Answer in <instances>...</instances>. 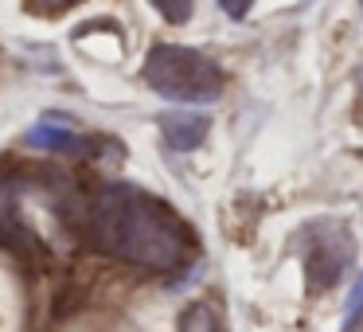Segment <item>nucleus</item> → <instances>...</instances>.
Listing matches in <instances>:
<instances>
[{
	"instance_id": "3",
	"label": "nucleus",
	"mask_w": 363,
	"mask_h": 332,
	"mask_svg": "<svg viewBox=\"0 0 363 332\" xmlns=\"http://www.w3.org/2000/svg\"><path fill=\"white\" fill-rule=\"evenodd\" d=\"M355 243L344 223H308L301 231V270H305L308 293H324L344 277Z\"/></svg>"
},
{
	"instance_id": "11",
	"label": "nucleus",
	"mask_w": 363,
	"mask_h": 332,
	"mask_svg": "<svg viewBox=\"0 0 363 332\" xmlns=\"http://www.w3.org/2000/svg\"><path fill=\"white\" fill-rule=\"evenodd\" d=\"M359 90H363V71H359Z\"/></svg>"
},
{
	"instance_id": "8",
	"label": "nucleus",
	"mask_w": 363,
	"mask_h": 332,
	"mask_svg": "<svg viewBox=\"0 0 363 332\" xmlns=\"http://www.w3.org/2000/svg\"><path fill=\"white\" fill-rule=\"evenodd\" d=\"M28 12H35V16H59V12L74 9V4H82V0H24Z\"/></svg>"
},
{
	"instance_id": "9",
	"label": "nucleus",
	"mask_w": 363,
	"mask_h": 332,
	"mask_svg": "<svg viewBox=\"0 0 363 332\" xmlns=\"http://www.w3.org/2000/svg\"><path fill=\"white\" fill-rule=\"evenodd\" d=\"M219 4H223V12H227L230 20H242L246 12L254 9V0H219Z\"/></svg>"
},
{
	"instance_id": "2",
	"label": "nucleus",
	"mask_w": 363,
	"mask_h": 332,
	"mask_svg": "<svg viewBox=\"0 0 363 332\" xmlns=\"http://www.w3.org/2000/svg\"><path fill=\"white\" fill-rule=\"evenodd\" d=\"M145 82L160 98L180 106H203L223 94V71L207 55L180 43H157L145 59Z\"/></svg>"
},
{
	"instance_id": "7",
	"label": "nucleus",
	"mask_w": 363,
	"mask_h": 332,
	"mask_svg": "<svg viewBox=\"0 0 363 332\" xmlns=\"http://www.w3.org/2000/svg\"><path fill=\"white\" fill-rule=\"evenodd\" d=\"M149 4L160 12V20H168V24H188L191 9H196V0H149Z\"/></svg>"
},
{
	"instance_id": "5",
	"label": "nucleus",
	"mask_w": 363,
	"mask_h": 332,
	"mask_svg": "<svg viewBox=\"0 0 363 332\" xmlns=\"http://www.w3.org/2000/svg\"><path fill=\"white\" fill-rule=\"evenodd\" d=\"M28 145L32 149H48V153H86V137L74 129L59 126V121H40L28 129Z\"/></svg>"
},
{
	"instance_id": "1",
	"label": "nucleus",
	"mask_w": 363,
	"mask_h": 332,
	"mask_svg": "<svg viewBox=\"0 0 363 332\" xmlns=\"http://www.w3.org/2000/svg\"><path fill=\"white\" fill-rule=\"evenodd\" d=\"M79 231L94 250L110 254L129 266L172 274L184 270L196 254L188 223L152 192L129 188V184H102L82 204Z\"/></svg>"
},
{
	"instance_id": "4",
	"label": "nucleus",
	"mask_w": 363,
	"mask_h": 332,
	"mask_svg": "<svg viewBox=\"0 0 363 332\" xmlns=\"http://www.w3.org/2000/svg\"><path fill=\"white\" fill-rule=\"evenodd\" d=\"M160 129H164V137H168V145L172 149H199L203 145V137H207V118L203 114H184V110H176V114H164L160 118Z\"/></svg>"
},
{
	"instance_id": "10",
	"label": "nucleus",
	"mask_w": 363,
	"mask_h": 332,
	"mask_svg": "<svg viewBox=\"0 0 363 332\" xmlns=\"http://www.w3.org/2000/svg\"><path fill=\"white\" fill-rule=\"evenodd\" d=\"M359 305H363V277L355 282V293H352V301H347V324H355V316H359Z\"/></svg>"
},
{
	"instance_id": "6",
	"label": "nucleus",
	"mask_w": 363,
	"mask_h": 332,
	"mask_svg": "<svg viewBox=\"0 0 363 332\" xmlns=\"http://www.w3.org/2000/svg\"><path fill=\"white\" fill-rule=\"evenodd\" d=\"M176 332H219V316H215V309L207 305V301H196V305L184 309Z\"/></svg>"
}]
</instances>
